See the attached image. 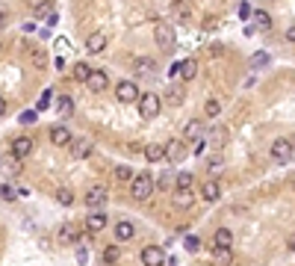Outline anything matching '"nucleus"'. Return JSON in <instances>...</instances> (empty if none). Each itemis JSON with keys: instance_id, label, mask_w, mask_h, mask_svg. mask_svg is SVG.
Returning a JSON list of instances; mask_svg holds the SVG:
<instances>
[{"instance_id": "obj_20", "label": "nucleus", "mask_w": 295, "mask_h": 266, "mask_svg": "<svg viewBox=\"0 0 295 266\" xmlns=\"http://www.w3.org/2000/svg\"><path fill=\"white\" fill-rule=\"evenodd\" d=\"M201 136H204V124H201V122H186V124H183V139H192V142H195Z\"/></svg>"}, {"instance_id": "obj_14", "label": "nucleus", "mask_w": 295, "mask_h": 266, "mask_svg": "<svg viewBox=\"0 0 295 266\" xmlns=\"http://www.w3.org/2000/svg\"><path fill=\"white\" fill-rule=\"evenodd\" d=\"M133 68H136V74H145V77L157 74V62H154L151 56H139V60L133 62Z\"/></svg>"}, {"instance_id": "obj_39", "label": "nucleus", "mask_w": 295, "mask_h": 266, "mask_svg": "<svg viewBox=\"0 0 295 266\" xmlns=\"http://www.w3.org/2000/svg\"><path fill=\"white\" fill-rule=\"evenodd\" d=\"M33 66L35 68H47V54H44V50H33Z\"/></svg>"}, {"instance_id": "obj_53", "label": "nucleus", "mask_w": 295, "mask_h": 266, "mask_svg": "<svg viewBox=\"0 0 295 266\" xmlns=\"http://www.w3.org/2000/svg\"><path fill=\"white\" fill-rule=\"evenodd\" d=\"M290 184H293V186H295V174H293V178H290Z\"/></svg>"}, {"instance_id": "obj_18", "label": "nucleus", "mask_w": 295, "mask_h": 266, "mask_svg": "<svg viewBox=\"0 0 295 266\" xmlns=\"http://www.w3.org/2000/svg\"><path fill=\"white\" fill-rule=\"evenodd\" d=\"M201 196H204V201H219L222 198V186H219L216 180H207V184L201 186Z\"/></svg>"}, {"instance_id": "obj_16", "label": "nucleus", "mask_w": 295, "mask_h": 266, "mask_svg": "<svg viewBox=\"0 0 295 266\" xmlns=\"http://www.w3.org/2000/svg\"><path fill=\"white\" fill-rule=\"evenodd\" d=\"M103 48H106V36L103 33H92L86 38V50H89V54H100Z\"/></svg>"}, {"instance_id": "obj_36", "label": "nucleus", "mask_w": 295, "mask_h": 266, "mask_svg": "<svg viewBox=\"0 0 295 266\" xmlns=\"http://www.w3.org/2000/svg\"><path fill=\"white\" fill-rule=\"evenodd\" d=\"M174 12H177V18H180V21H189V15H192V9H186V3H183V0H174Z\"/></svg>"}, {"instance_id": "obj_32", "label": "nucleus", "mask_w": 295, "mask_h": 266, "mask_svg": "<svg viewBox=\"0 0 295 266\" xmlns=\"http://www.w3.org/2000/svg\"><path fill=\"white\" fill-rule=\"evenodd\" d=\"M204 112H207L210 118H216V116L222 112V104H219V100H216V98H210V100H207V104H204Z\"/></svg>"}, {"instance_id": "obj_3", "label": "nucleus", "mask_w": 295, "mask_h": 266, "mask_svg": "<svg viewBox=\"0 0 295 266\" xmlns=\"http://www.w3.org/2000/svg\"><path fill=\"white\" fill-rule=\"evenodd\" d=\"M293 139H275L272 142V160H278V163H287L293 157Z\"/></svg>"}, {"instance_id": "obj_6", "label": "nucleus", "mask_w": 295, "mask_h": 266, "mask_svg": "<svg viewBox=\"0 0 295 266\" xmlns=\"http://www.w3.org/2000/svg\"><path fill=\"white\" fill-rule=\"evenodd\" d=\"M142 264L145 266H163L165 264V252L160 246H145L142 248Z\"/></svg>"}, {"instance_id": "obj_2", "label": "nucleus", "mask_w": 295, "mask_h": 266, "mask_svg": "<svg viewBox=\"0 0 295 266\" xmlns=\"http://www.w3.org/2000/svg\"><path fill=\"white\" fill-rule=\"evenodd\" d=\"M151 192H154V178H151L148 172L133 174V180H130V196H133V198L145 201V198H151Z\"/></svg>"}, {"instance_id": "obj_31", "label": "nucleus", "mask_w": 295, "mask_h": 266, "mask_svg": "<svg viewBox=\"0 0 295 266\" xmlns=\"http://www.w3.org/2000/svg\"><path fill=\"white\" fill-rule=\"evenodd\" d=\"M213 254H216L222 264H230V260H233V254H230V246H213Z\"/></svg>"}, {"instance_id": "obj_54", "label": "nucleus", "mask_w": 295, "mask_h": 266, "mask_svg": "<svg viewBox=\"0 0 295 266\" xmlns=\"http://www.w3.org/2000/svg\"><path fill=\"white\" fill-rule=\"evenodd\" d=\"M293 148H295V136H293Z\"/></svg>"}, {"instance_id": "obj_1", "label": "nucleus", "mask_w": 295, "mask_h": 266, "mask_svg": "<svg viewBox=\"0 0 295 266\" xmlns=\"http://www.w3.org/2000/svg\"><path fill=\"white\" fill-rule=\"evenodd\" d=\"M160 110H163L160 95H154V92L139 95V118H142V122H154V118L160 116Z\"/></svg>"}, {"instance_id": "obj_22", "label": "nucleus", "mask_w": 295, "mask_h": 266, "mask_svg": "<svg viewBox=\"0 0 295 266\" xmlns=\"http://www.w3.org/2000/svg\"><path fill=\"white\" fill-rule=\"evenodd\" d=\"M165 98H168V104H171V106H180V104H183V98H186V92H183V86H168Z\"/></svg>"}, {"instance_id": "obj_51", "label": "nucleus", "mask_w": 295, "mask_h": 266, "mask_svg": "<svg viewBox=\"0 0 295 266\" xmlns=\"http://www.w3.org/2000/svg\"><path fill=\"white\" fill-rule=\"evenodd\" d=\"M287 246H290V248H293V252H295V234H293V236H290V240H287Z\"/></svg>"}, {"instance_id": "obj_28", "label": "nucleus", "mask_w": 295, "mask_h": 266, "mask_svg": "<svg viewBox=\"0 0 295 266\" xmlns=\"http://www.w3.org/2000/svg\"><path fill=\"white\" fill-rule=\"evenodd\" d=\"M254 24H257L260 30H269V27H272V15L263 12V9H257V12H254Z\"/></svg>"}, {"instance_id": "obj_9", "label": "nucleus", "mask_w": 295, "mask_h": 266, "mask_svg": "<svg viewBox=\"0 0 295 266\" xmlns=\"http://www.w3.org/2000/svg\"><path fill=\"white\" fill-rule=\"evenodd\" d=\"M33 139H30V136H15V139H12V154H15V157H27V154H30V151H33Z\"/></svg>"}, {"instance_id": "obj_52", "label": "nucleus", "mask_w": 295, "mask_h": 266, "mask_svg": "<svg viewBox=\"0 0 295 266\" xmlns=\"http://www.w3.org/2000/svg\"><path fill=\"white\" fill-rule=\"evenodd\" d=\"M3 24H6V12L0 9V27H3Z\"/></svg>"}, {"instance_id": "obj_40", "label": "nucleus", "mask_w": 295, "mask_h": 266, "mask_svg": "<svg viewBox=\"0 0 295 266\" xmlns=\"http://www.w3.org/2000/svg\"><path fill=\"white\" fill-rule=\"evenodd\" d=\"M59 112H62V116L74 112V98H59Z\"/></svg>"}, {"instance_id": "obj_48", "label": "nucleus", "mask_w": 295, "mask_h": 266, "mask_svg": "<svg viewBox=\"0 0 295 266\" xmlns=\"http://www.w3.org/2000/svg\"><path fill=\"white\" fill-rule=\"evenodd\" d=\"M204 145H207L204 139H195V154H204Z\"/></svg>"}, {"instance_id": "obj_55", "label": "nucleus", "mask_w": 295, "mask_h": 266, "mask_svg": "<svg viewBox=\"0 0 295 266\" xmlns=\"http://www.w3.org/2000/svg\"><path fill=\"white\" fill-rule=\"evenodd\" d=\"M0 50H3V48H0Z\"/></svg>"}, {"instance_id": "obj_25", "label": "nucleus", "mask_w": 295, "mask_h": 266, "mask_svg": "<svg viewBox=\"0 0 295 266\" xmlns=\"http://www.w3.org/2000/svg\"><path fill=\"white\" fill-rule=\"evenodd\" d=\"M33 12H35V18H47V15H53V3L50 0H38L33 6Z\"/></svg>"}, {"instance_id": "obj_23", "label": "nucleus", "mask_w": 295, "mask_h": 266, "mask_svg": "<svg viewBox=\"0 0 295 266\" xmlns=\"http://www.w3.org/2000/svg\"><path fill=\"white\" fill-rule=\"evenodd\" d=\"M71 77H74L77 83H86V80L92 77V68L86 66V62H77V66H74V71H71Z\"/></svg>"}, {"instance_id": "obj_12", "label": "nucleus", "mask_w": 295, "mask_h": 266, "mask_svg": "<svg viewBox=\"0 0 295 266\" xmlns=\"http://www.w3.org/2000/svg\"><path fill=\"white\" fill-rule=\"evenodd\" d=\"M103 228H106V216H103L100 210H92V213H89V219H86V231L98 234V231H103Z\"/></svg>"}, {"instance_id": "obj_37", "label": "nucleus", "mask_w": 295, "mask_h": 266, "mask_svg": "<svg viewBox=\"0 0 295 266\" xmlns=\"http://www.w3.org/2000/svg\"><path fill=\"white\" fill-rule=\"evenodd\" d=\"M112 174H115V180H133L130 166H115V168H112Z\"/></svg>"}, {"instance_id": "obj_11", "label": "nucleus", "mask_w": 295, "mask_h": 266, "mask_svg": "<svg viewBox=\"0 0 295 266\" xmlns=\"http://www.w3.org/2000/svg\"><path fill=\"white\" fill-rule=\"evenodd\" d=\"M92 151H95V145H92L89 139H77V142H71V157H77V160H86Z\"/></svg>"}, {"instance_id": "obj_35", "label": "nucleus", "mask_w": 295, "mask_h": 266, "mask_svg": "<svg viewBox=\"0 0 295 266\" xmlns=\"http://www.w3.org/2000/svg\"><path fill=\"white\" fill-rule=\"evenodd\" d=\"M56 201H59L62 207H71V204H74V192H71V190H56Z\"/></svg>"}, {"instance_id": "obj_43", "label": "nucleus", "mask_w": 295, "mask_h": 266, "mask_svg": "<svg viewBox=\"0 0 295 266\" xmlns=\"http://www.w3.org/2000/svg\"><path fill=\"white\" fill-rule=\"evenodd\" d=\"M198 246H201L198 236H186V240H183V248H186V252H198Z\"/></svg>"}, {"instance_id": "obj_7", "label": "nucleus", "mask_w": 295, "mask_h": 266, "mask_svg": "<svg viewBox=\"0 0 295 266\" xmlns=\"http://www.w3.org/2000/svg\"><path fill=\"white\" fill-rule=\"evenodd\" d=\"M171 201H174V207H177V210H189V207L195 204V192H192V186H189V190H180V186H177V190H174V196H171Z\"/></svg>"}, {"instance_id": "obj_4", "label": "nucleus", "mask_w": 295, "mask_h": 266, "mask_svg": "<svg viewBox=\"0 0 295 266\" xmlns=\"http://www.w3.org/2000/svg\"><path fill=\"white\" fill-rule=\"evenodd\" d=\"M154 38H157V44L163 48L165 54H168V50H174V27H168V24H160V27L154 30Z\"/></svg>"}, {"instance_id": "obj_24", "label": "nucleus", "mask_w": 295, "mask_h": 266, "mask_svg": "<svg viewBox=\"0 0 295 266\" xmlns=\"http://www.w3.org/2000/svg\"><path fill=\"white\" fill-rule=\"evenodd\" d=\"M133 234H136V228L130 222H118L115 225V240H133Z\"/></svg>"}, {"instance_id": "obj_49", "label": "nucleus", "mask_w": 295, "mask_h": 266, "mask_svg": "<svg viewBox=\"0 0 295 266\" xmlns=\"http://www.w3.org/2000/svg\"><path fill=\"white\" fill-rule=\"evenodd\" d=\"M287 42H293V44H295V27H290V30H287Z\"/></svg>"}, {"instance_id": "obj_15", "label": "nucleus", "mask_w": 295, "mask_h": 266, "mask_svg": "<svg viewBox=\"0 0 295 266\" xmlns=\"http://www.w3.org/2000/svg\"><path fill=\"white\" fill-rule=\"evenodd\" d=\"M50 142H53V145H71V130H68L65 124H56V128L50 130Z\"/></svg>"}, {"instance_id": "obj_42", "label": "nucleus", "mask_w": 295, "mask_h": 266, "mask_svg": "<svg viewBox=\"0 0 295 266\" xmlns=\"http://www.w3.org/2000/svg\"><path fill=\"white\" fill-rule=\"evenodd\" d=\"M266 62H269V56H266V54H254V56H251V68H263Z\"/></svg>"}, {"instance_id": "obj_17", "label": "nucleus", "mask_w": 295, "mask_h": 266, "mask_svg": "<svg viewBox=\"0 0 295 266\" xmlns=\"http://www.w3.org/2000/svg\"><path fill=\"white\" fill-rule=\"evenodd\" d=\"M195 74H198V62H195V60H183V62H177V77L192 80Z\"/></svg>"}, {"instance_id": "obj_29", "label": "nucleus", "mask_w": 295, "mask_h": 266, "mask_svg": "<svg viewBox=\"0 0 295 266\" xmlns=\"http://www.w3.org/2000/svg\"><path fill=\"white\" fill-rule=\"evenodd\" d=\"M225 136H228V133L222 130V128H213V130L207 133V142H210V145H216V148H219V145H222V142H225Z\"/></svg>"}, {"instance_id": "obj_41", "label": "nucleus", "mask_w": 295, "mask_h": 266, "mask_svg": "<svg viewBox=\"0 0 295 266\" xmlns=\"http://www.w3.org/2000/svg\"><path fill=\"white\" fill-rule=\"evenodd\" d=\"M35 112H38V110H27V112H21V118H18V122H21V124H35Z\"/></svg>"}, {"instance_id": "obj_19", "label": "nucleus", "mask_w": 295, "mask_h": 266, "mask_svg": "<svg viewBox=\"0 0 295 266\" xmlns=\"http://www.w3.org/2000/svg\"><path fill=\"white\" fill-rule=\"evenodd\" d=\"M56 240L62 242V246H68V242H77V228L74 225H59V231H56Z\"/></svg>"}, {"instance_id": "obj_26", "label": "nucleus", "mask_w": 295, "mask_h": 266, "mask_svg": "<svg viewBox=\"0 0 295 266\" xmlns=\"http://www.w3.org/2000/svg\"><path fill=\"white\" fill-rule=\"evenodd\" d=\"M213 246H233V234L228 228H219L216 236H213Z\"/></svg>"}, {"instance_id": "obj_34", "label": "nucleus", "mask_w": 295, "mask_h": 266, "mask_svg": "<svg viewBox=\"0 0 295 266\" xmlns=\"http://www.w3.org/2000/svg\"><path fill=\"white\" fill-rule=\"evenodd\" d=\"M50 104H53V92H50V89H44V92H41V98H38V104H35V110L41 112V110H47Z\"/></svg>"}, {"instance_id": "obj_50", "label": "nucleus", "mask_w": 295, "mask_h": 266, "mask_svg": "<svg viewBox=\"0 0 295 266\" xmlns=\"http://www.w3.org/2000/svg\"><path fill=\"white\" fill-rule=\"evenodd\" d=\"M6 116V98H0V118Z\"/></svg>"}, {"instance_id": "obj_5", "label": "nucleus", "mask_w": 295, "mask_h": 266, "mask_svg": "<svg viewBox=\"0 0 295 266\" xmlns=\"http://www.w3.org/2000/svg\"><path fill=\"white\" fill-rule=\"evenodd\" d=\"M115 98L121 100V104L139 100V89H136V83H133V80H121V83L115 86Z\"/></svg>"}, {"instance_id": "obj_38", "label": "nucleus", "mask_w": 295, "mask_h": 266, "mask_svg": "<svg viewBox=\"0 0 295 266\" xmlns=\"http://www.w3.org/2000/svg\"><path fill=\"white\" fill-rule=\"evenodd\" d=\"M118 258H121V252H118V246H109V248L103 252V260H106V264H115Z\"/></svg>"}, {"instance_id": "obj_21", "label": "nucleus", "mask_w": 295, "mask_h": 266, "mask_svg": "<svg viewBox=\"0 0 295 266\" xmlns=\"http://www.w3.org/2000/svg\"><path fill=\"white\" fill-rule=\"evenodd\" d=\"M145 157H148L151 163H160L165 157V145H157V142H154V145H145Z\"/></svg>"}, {"instance_id": "obj_13", "label": "nucleus", "mask_w": 295, "mask_h": 266, "mask_svg": "<svg viewBox=\"0 0 295 266\" xmlns=\"http://www.w3.org/2000/svg\"><path fill=\"white\" fill-rule=\"evenodd\" d=\"M86 86H89L92 92H103V89L109 86V77H106V71H92V77L86 80Z\"/></svg>"}, {"instance_id": "obj_30", "label": "nucleus", "mask_w": 295, "mask_h": 266, "mask_svg": "<svg viewBox=\"0 0 295 266\" xmlns=\"http://www.w3.org/2000/svg\"><path fill=\"white\" fill-rule=\"evenodd\" d=\"M222 166H225V157H222V154H213V157H210V163H207V172H210V174H219Z\"/></svg>"}, {"instance_id": "obj_33", "label": "nucleus", "mask_w": 295, "mask_h": 266, "mask_svg": "<svg viewBox=\"0 0 295 266\" xmlns=\"http://www.w3.org/2000/svg\"><path fill=\"white\" fill-rule=\"evenodd\" d=\"M18 196H21L18 190H12L9 184H0V198H3V201H15Z\"/></svg>"}, {"instance_id": "obj_45", "label": "nucleus", "mask_w": 295, "mask_h": 266, "mask_svg": "<svg viewBox=\"0 0 295 266\" xmlns=\"http://www.w3.org/2000/svg\"><path fill=\"white\" fill-rule=\"evenodd\" d=\"M56 50H59V54H65V50H68V38H56Z\"/></svg>"}, {"instance_id": "obj_46", "label": "nucleus", "mask_w": 295, "mask_h": 266, "mask_svg": "<svg viewBox=\"0 0 295 266\" xmlns=\"http://www.w3.org/2000/svg\"><path fill=\"white\" fill-rule=\"evenodd\" d=\"M248 15H251V6H248V3H242V6H239V18H248Z\"/></svg>"}, {"instance_id": "obj_47", "label": "nucleus", "mask_w": 295, "mask_h": 266, "mask_svg": "<svg viewBox=\"0 0 295 266\" xmlns=\"http://www.w3.org/2000/svg\"><path fill=\"white\" fill-rule=\"evenodd\" d=\"M168 184H171V174H168V172H163V178H160V190H165Z\"/></svg>"}, {"instance_id": "obj_44", "label": "nucleus", "mask_w": 295, "mask_h": 266, "mask_svg": "<svg viewBox=\"0 0 295 266\" xmlns=\"http://www.w3.org/2000/svg\"><path fill=\"white\" fill-rule=\"evenodd\" d=\"M216 27H219V18H207V21H204V30H207V33L216 30Z\"/></svg>"}, {"instance_id": "obj_8", "label": "nucleus", "mask_w": 295, "mask_h": 266, "mask_svg": "<svg viewBox=\"0 0 295 266\" xmlns=\"http://www.w3.org/2000/svg\"><path fill=\"white\" fill-rule=\"evenodd\" d=\"M186 157V145L180 142V139H171V142H165V160H171V163H180Z\"/></svg>"}, {"instance_id": "obj_27", "label": "nucleus", "mask_w": 295, "mask_h": 266, "mask_svg": "<svg viewBox=\"0 0 295 266\" xmlns=\"http://www.w3.org/2000/svg\"><path fill=\"white\" fill-rule=\"evenodd\" d=\"M192 184H195L192 172H177V178H174V186H180V190H189Z\"/></svg>"}, {"instance_id": "obj_10", "label": "nucleus", "mask_w": 295, "mask_h": 266, "mask_svg": "<svg viewBox=\"0 0 295 266\" xmlns=\"http://www.w3.org/2000/svg\"><path fill=\"white\" fill-rule=\"evenodd\" d=\"M103 204H106V190H103V186L89 190V196H86V207H89V210H100Z\"/></svg>"}]
</instances>
